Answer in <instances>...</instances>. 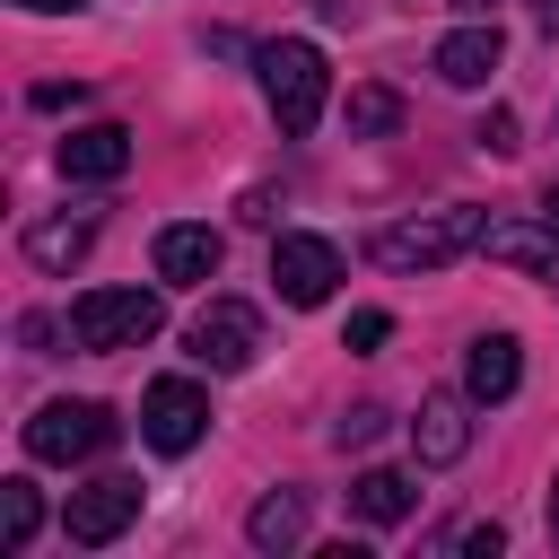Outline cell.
Wrapping results in <instances>:
<instances>
[{
	"instance_id": "1",
	"label": "cell",
	"mask_w": 559,
	"mask_h": 559,
	"mask_svg": "<svg viewBox=\"0 0 559 559\" xmlns=\"http://www.w3.org/2000/svg\"><path fill=\"white\" fill-rule=\"evenodd\" d=\"M480 210H419V218H393V227H376L367 236V253L384 262V271H445V262H463L472 245H480Z\"/></svg>"
},
{
	"instance_id": "2",
	"label": "cell",
	"mask_w": 559,
	"mask_h": 559,
	"mask_svg": "<svg viewBox=\"0 0 559 559\" xmlns=\"http://www.w3.org/2000/svg\"><path fill=\"white\" fill-rule=\"evenodd\" d=\"M253 61H262V96H271L280 131L306 140V131L323 122V87H332V79H323V52H314L306 35H280V44H262Z\"/></svg>"
},
{
	"instance_id": "3",
	"label": "cell",
	"mask_w": 559,
	"mask_h": 559,
	"mask_svg": "<svg viewBox=\"0 0 559 559\" xmlns=\"http://www.w3.org/2000/svg\"><path fill=\"white\" fill-rule=\"evenodd\" d=\"M166 323V306H157V288H87L79 306H70V341L87 349V358H114V349H140L148 332Z\"/></svg>"
},
{
	"instance_id": "4",
	"label": "cell",
	"mask_w": 559,
	"mask_h": 559,
	"mask_svg": "<svg viewBox=\"0 0 559 559\" xmlns=\"http://www.w3.org/2000/svg\"><path fill=\"white\" fill-rule=\"evenodd\" d=\"M122 437V419L105 411V402H44L35 419H26V454L35 463H87V454H105Z\"/></svg>"
},
{
	"instance_id": "5",
	"label": "cell",
	"mask_w": 559,
	"mask_h": 559,
	"mask_svg": "<svg viewBox=\"0 0 559 559\" xmlns=\"http://www.w3.org/2000/svg\"><path fill=\"white\" fill-rule=\"evenodd\" d=\"M183 349H192L210 376H236V367H253V349H262V314H253L245 297H210V306L192 314Z\"/></svg>"
},
{
	"instance_id": "6",
	"label": "cell",
	"mask_w": 559,
	"mask_h": 559,
	"mask_svg": "<svg viewBox=\"0 0 559 559\" xmlns=\"http://www.w3.org/2000/svg\"><path fill=\"white\" fill-rule=\"evenodd\" d=\"M140 437H148L157 454H192V445L210 437V393H201L192 376H157V384L140 393Z\"/></svg>"
},
{
	"instance_id": "7",
	"label": "cell",
	"mask_w": 559,
	"mask_h": 559,
	"mask_svg": "<svg viewBox=\"0 0 559 559\" xmlns=\"http://www.w3.org/2000/svg\"><path fill=\"white\" fill-rule=\"evenodd\" d=\"M271 288H280L288 306H323V297L341 288V245H332V236L288 227V236L271 245Z\"/></svg>"
},
{
	"instance_id": "8",
	"label": "cell",
	"mask_w": 559,
	"mask_h": 559,
	"mask_svg": "<svg viewBox=\"0 0 559 559\" xmlns=\"http://www.w3.org/2000/svg\"><path fill=\"white\" fill-rule=\"evenodd\" d=\"M131 515H140V480H131V472H105V480L70 489V507H61V533H70L79 550H105L114 533H131Z\"/></svg>"
},
{
	"instance_id": "9",
	"label": "cell",
	"mask_w": 559,
	"mask_h": 559,
	"mask_svg": "<svg viewBox=\"0 0 559 559\" xmlns=\"http://www.w3.org/2000/svg\"><path fill=\"white\" fill-rule=\"evenodd\" d=\"M52 166H61L70 183H114V175H131V131H122V122H87V131H70V140L52 148Z\"/></svg>"
},
{
	"instance_id": "10",
	"label": "cell",
	"mask_w": 559,
	"mask_h": 559,
	"mask_svg": "<svg viewBox=\"0 0 559 559\" xmlns=\"http://www.w3.org/2000/svg\"><path fill=\"white\" fill-rule=\"evenodd\" d=\"M480 253L524 271V280H559V227H533V218H489L480 227Z\"/></svg>"
},
{
	"instance_id": "11",
	"label": "cell",
	"mask_w": 559,
	"mask_h": 559,
	"mask_svg": "<svg viewBox=\"0 0 559 559\" xmlns=\"http://www.w3.org/2000/svg\"><path fill=\"white\" fill-rule=\"evenodd\" d=\"M524 384V349H515V332H480L472 349H463V393L472 402H507Z\"/></svg>"
},
{
	"instance_id": "12",
	"label": "cell",
	"mask_w": 559,
	"mask_h": 559,
	"mask_svg": "<svg viewBox=\"0 0 559 559\" xmlns=\"http://www.w3.org/2000/svg\"><path fill=\"white\" fill-rule=\"evenodd\" d=\"M218 262H227L218 227H166V236H157V280H166V288H201Z\"/></svg>"
},
{
	"instance_id": "13",
	"label": "cell",
	"mask_w": 559,
	"mask_h": 559,
	"mask_svg": "<svg viewBox=\"0 0 559 559\" xmlns=\"http://www.w3.org/2000/svg\"><path fill=\"white\" fill-rule=\"evenodd\" d=\"M411 445H419V463H428V472L463 463V454H472V419H463V402L428 393V402H419V419H411Z\"/></svg>"
},
{
	"instance_id": "14",
	"label": "cell",
	"mask_w": 559,
	"mask_h": 559,
	"mask_svg": "<svg viewBox=\"0 0 559 559\" xmlns=\"http://www.w3.org/2000/svg\"><path fill=\"white\" fill-rule=\"evenodd\" d=\"M498 61H507V35H498V26H463V35L437 44V79H445V87H489Z\"/></svg>"
},
{
	"instance_id": "15",
	"label": "cell",
	"mask_w": 559,
	"mask_h": 559,
	"mask_svg": "<svg viewBox=\"0 0 559 559\" xmlns=\"http://www.w3.org/2000/svg\"><path fill=\"white\" fill-rule=\"evenodd\" d=\"M87 245H96V218H87V210H61V218H35V227H26V262H35V271H70Z\"/></svg>"
},
{
	"instance_id": "16",
	"label": "cell",
	"mask_w": 559,
	"mask_h": 559,
	"mask_svg": "<svg viewBox=\"0 0 559 559\" xmlns=\"http://www.w3.org/2000/svg\"><path fill=\"white\" fill-rule=\"evenodd\" d=\"M245 542H253V550H297V542H306V498H297V489H262L253 515H245Z\"/></svg>"
},
{
	"instance_id": "17",
	"label": "cell",
	"mask_w": 559,
	"mask_h": 559,
	"mask_svg": "<svg viewBox=\"0 0 559 559\" xmlns=\"http://www.w3.org/2000/svg\"><path fill=\"white\" fill-rule=\"evenodd\" d=\"M411 507H419V489H411L402 472H358V480H349V515H358V524H402Z\"/></svg>"
},
{
	"instance_id": "18",
	"label": "cell",
	"mask_w": 559,
	"mask_h": 559,
	"mask_svg": "<svg viewBox=\"0 0 559 559\" xmlns=\"http://www.w3.org/2000/svg\"><path fill=\"white\" fill-rule=\"evenodd\" d=\"M35 524H44L35 480H0V550H26V542H35Z\"/></svg>"
},
{
	"instance_id": "19",
	"label": "cell",
	"mask_w": 559,
	"mask_h": 559,
	"mask_svg": "<svg viewBox=\"0 0 559 559\" xmlns=\"http://www.w3.org/2000/svg\"><path fill=\"white\" fill-rule=\"evenodd\" d=\"M349 131H358V140L402 131V96H393V87H349Z\"/></svg>"
},
{
	"instance_id": "20",
	"label": "cell",
	"mask_w": 559,
	"mask_h": 559,
	"mask_svg": "<svg viewBox=\"0 0 559 559\" xmlns=\"http://www.w3.org/2000/svg\"><path fill=\"white\" fill-rule=\"evenodd\" d=\"M472 140H480V148H489V157H515V114H507V105H489V114H480V131H472Z\"/></svg>"
},
{
	"instance_id": "21",
	"label": "cell",
	"mask_w": 559,
	"mask_h": 559,
	"mask_svg": "<svg viewBox=\"0 0 559 559\" xmlns=\"http://www.w3.org/2000/svg\"><path fill=\"white\" fill-rule=\"evenodd\" d=\"M384 332H393V314H376V306H367V314H349V341H341V349H376Z\"/></svg>"
},
{
	"instance_id": "22",
	"label": "cell",
	"mask_w": 559,
	"mask_h": 559,
	"mask_svg": "<svg viewBox=\"0 0 559 559\" xmlns=\"http://www.w3.org/2000/svg\"><path fill=\"white\" fill-rule=\"evenodd\" d=\"M376 428H384V411H376V402H358V411H349V419H341V445H367V437H376Z\"/></svg>"
},
{
	"instance_id": "23",
	"label": "cell",
	"mask_w": 559,
	"mask_h": 559,
	"mask_svg": "<svg viewBox=\"0 0 559 559\" xmlns=\"http://www.w3.org/2000/svg\"><path fill=\"white\" fill-rule=\"evenodd\" d=\"M463 550H472V559H498V550H507V533H498V524H472V533H463Z\"/></svg>"
},
{
	"instance_id": "24",
	"label": "cell",
	"mask_w": 559,
	"mask_h": 559,
	"mask_svg": "<svg viewBox=\"0 0 559 559\" xmlns=\"http://www.w3.org/2000/svg\"><path fill=\"white\" fill-rule=\"evenodd\" d=\"M533 26H542V35H559V0H533Z\"/></svg>"
},
{
	"instance_id": "25",
	"label": "cell",
	"mask_w": 559,
	"mask_h": 559,
	"mask_svg": "<svg viewBox=\"0 0 559 559\" xmlns=\"http://www.w3.org/2000/svg\"><path fill=\"white\" fill-rule=\"evenodd\" d=\"M542 218H550V227H559V183H550V192H542Z\"/></svg>"
},
{
	"instance_id": "26",
	"label": "cell",
	"mask_w": 559,
	"mask_h": 559,
	"mask_svg": "<svg viewBox=\"0 0 559 559\" xmlns=\"http://www.w3.org/2000/svg\"><path fill=\"white\" fill-rule=\"evenodd\" d=\"M550 542H559V480H550Z\"/></svg>"
},
{
	"instance_id": "27",
	"label": "cell",
	"mask_w": 559,
	"mask_h": 559,
	"mask_svg": "<svg viewBox=\"0 0 559 559\" xmlns=\"http://www.w3.org/2000/svg\"><path fill=\"white\" fill-rule=\"evenodd\" d=\"M17 9H79V0H17Z\"/></svg>"
},
{
	"instance_id": "28",
	"label": "cell",
	"mask_w": 559,
	"mask_h": 559,
	"mask_svg": "<svg viewBox=\"0 0 559 559\" xmlns=\"http://www.w3.org/2000/svg\"><path fill=\"white\" fill-rule=\"evenodd\" d=\"M454 9H498V0H454Z\"/></svg>"
}]
</instances>
